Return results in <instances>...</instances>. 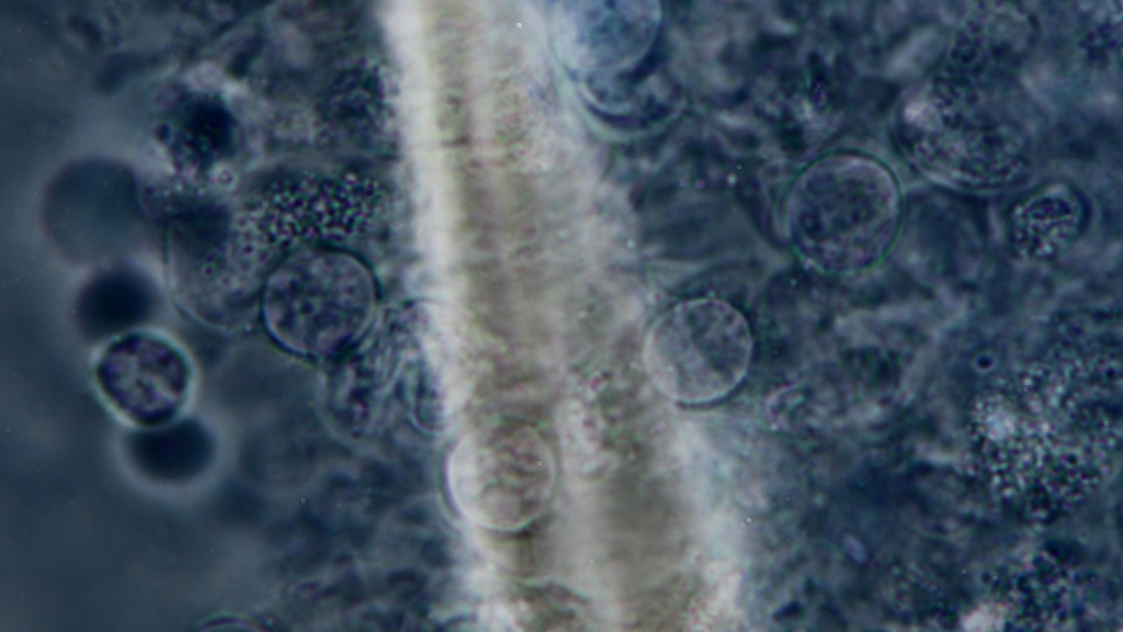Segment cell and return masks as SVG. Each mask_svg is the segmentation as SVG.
<instances>
[{"label":"cell","mask_w":1123,"mask_h":632,"mask_svg":"<svg viewBox=\"0 0 1123 632\" xmlns=\"http://www.w3.org/2000/svg\"><path fill=\"white\" fill-rule=\"evenodd\" d=\"M107 400L129 420L155 428L170 422L184 405L192 365L165 337L127 331L103 348L94 368Z\"/></svg>","instance_id":"obj_2"},{"label":"cell","mask_w":1123,"mask_h":632,"mask_svg":"<svg viewBox=\"0 0 1123 632\" xmlns=\"http://www.w3.org/2000/svg\"><path fill=\"white\" fill-rule=\"evenodd\" d=\"M796 193L791 208L793 241L804 259L829 273L864 268L880 253L884 213L876 202L852 187L847 191Z\"/></svg>","instance_id":"obj_3"},{"label":"cell","mask_w":1123,"mask_h":632,"mask_svg":"<svg viewBox=\"0 0 1123 632\" xmlns=\"http://www.w3.org/2000/svg\"><path fill=\"white\" fill-rule=\"evenodd\" d=\"M209 448L206 431L193 420L138 432L129 443L132 460L139 470L165 482L185 481L200 473L208 461Z\"/></svg>","instance_id":"obj_5"},{"label":"cell","mask_w":1123,"mask_h":632,"mask_svg":"<svg viewBox=\"0 0 1123 632\" xmlns=\"http://www.w3.org/2000/svg\"><path fill=\"white\" fill-rule=\"evenodd\" d=\"M568 3L551 10L556 52L577 74L624 70L637 63L650 45L659 21V9L636 3Z\"/></svg>","instance_id":"obj_4"},{"label":"cell","mask_w":1123,"mask_h":632,"mask_svg":"<svg viewBox=\"0 0 1123 632\" xmlns=\"http://www.w3.org/2000/svg\"><path fill=\"white\" fill-rule=\"evenodd\" d=\"M751 348L748 324L736 308L700 298L679 304L658 321L649 362L669 395L703 403L724 396L742 380Z\"/></svg>","instance_id":"obj_1"}]
</instances>
